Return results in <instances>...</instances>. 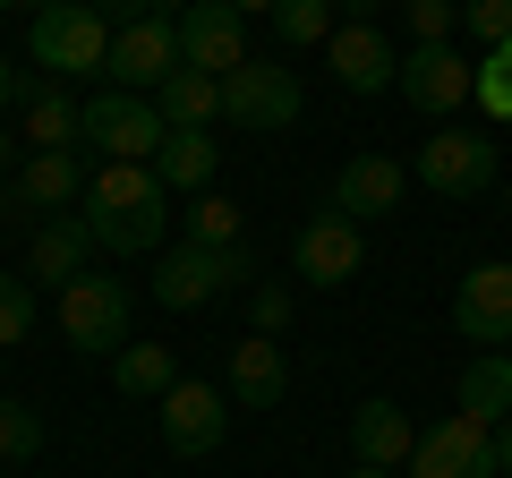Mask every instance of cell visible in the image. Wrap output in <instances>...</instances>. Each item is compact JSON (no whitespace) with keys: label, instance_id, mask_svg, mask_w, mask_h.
Here are the masks:
<instances>
[{"label":"cell","instance_id":"6da1fadb","mask_svg":"<svg viewBox=\"0 0 512 478\" xmlns=\"http://www.w3.org/2000/svg\"><path fill=\"white\" fill-rule=\"evenodd\" d=\"M163 222H171V188L154 180V163H103L86 180V231H94V248H111V257H146V248H163Z\"/></svg>","mask_w":512,"mask_h":478},{"label":"cell","instance_id":"7a4b0ae2","mask_svg":"<svg viewBox=\"0 0 512 478\" xmlns=\"http://www.w3.org/2000/svg\"><path fill=\"white\" fill-rule=\"evenodd\" d=\"M111 35H120V26H111L94 0H52V9H35V26H26V60H35L43 77H103L111 69Z\"/></svg>","mask_w":512,"mask_h":478},{"label":"cell","instance_id":"3957f363","mask_svg":"<svg viewBox=\"0 0 512 478\" xmlns=\"http://www.w3.org/2000/svg\"><path fill=\"white\" fill-rule=\"evenodd\" d=\"M495 154H504V137H495V129H453V120H444V129L419 146L410 180H427V197L478 205V197H495V171H504Z\"/></svg>","mask_w":512,"mask_h":478},{"label":"cell","instance_id":"277c9868","mask_svg":"<svg viewBox=\"0 0 512 478\" xmlns=\"http://www.w3.org/2000/svg\"><path fill=\"white\" fill-rule=\"evenodd\" d=\"M299 111H308V94H299L291 60H248V69L222 77V120L248 129V137H282Z\"/></svg>","mask_w":512,"mask_h":478},{"label":"cell","instance_id":"5b68a950","mask_svg":"<svg viewBox=\"0 0 512 478\" xmlns=\"http://www.w3.org/2000/svg\"><path fill=\"white\" fill-rule=\"evenodd\" d=\"M256 274V257L248 248H171V257H154V308H205V299H222V291H239V282Z\"/></svg>","mask_w":512,"mask_h":478},{"label":"cell","instance_id":"8992f818","mask_svg":"<svg viewBox=\"0 0 512 478\" xmlns=\"http://www.w3.org/2000/svg\"><path fill=\"white\" fill-rule=\"evenodd\" d=\"M291 274L308 282V291H342V282H359L367 274V222L316 205V214L299 222V239H291Z\"/></svg>","mask_w":512,"mask_h":478},{"label":"cell","instance_id":"52a82bcc","mask_svg":"<svg viewBox=\"0 0 512 478\" xmlns=\"http://www.w3.org/2000/svg\"><path fill=\"white\" fill-rule=\"evenodd\" d=\"M171 137V120L154 111V94H86V146L103 154V163H154Z\"/></svg>","mask_w":512,"mask_h":478},{"label":"cell","instance_id":"ba28073f","mask_svg":"<svg viewBox=\"0 0 512 478\" xmlns=\"http://www.w3.org/2000/svg\"><path fill=\"white\" fill-rule=\"evenodd\" d=\"M154 427H163V453L171 461H205V453H222V436H231V393L180 376V385L154 402Z\"/></svg>","mask_w":512,"mask_h":478},{"label":"cell","instance_id":"9c48e42d","mask_svg":"<svg viewBox=\"0 0 512 478\" xmlns=\"http://www.w3.org/2000/svg\"><path fill=\"white\" fill-rule=\"evenodd\" d=\"M393 94H402L419 120H453V111L478 94V60H461L453 43H410V52H402V77H393Z\"/></svg>","mask_w":512,"mask_h":478},{"label":"cell","instance_id":"30bf717a","mask_svg":"<svg viewBox=\"0 0 512 478\" xmlns=\"http://www.w3.org/2000/svg\"><path fill=\"white\" fill-rule=\"evenodd\" d=\"M60 333H69L86 359H120L128 350V282L77 274L69 291H60Z\"/></svg>","mask_w":512,"mask_h":478},{"label":"cell","instance_id":"8fae6325","mask_svg":"<svg viewBox=\"0 0 512 478\" xmlns=\"http://www.w3.org/2000/svg\"><path fill=\"white\" fill-rule=\"evenodd\" d=\"M402 478H504V470H495V427L444 410L436 427H419V453H410Z\"/></svg>","mask_w":512,"mask_h":478},{"label":"cell","instance_id":"7c38bea8","mask_svg":"<svg viewBox=\"0 0 512 478\" xmlns=\"http://www.w3.org/2000/svg\"><path fill=\"white\" fill-rule=\"evenodd\" d=\"M171 69H188V60H180V18H137V26L111 35V69L103 77L120 94H154Z\"/></svg>","mask_w":512,"mask_h":478},{"label":"cell","instance_id":"4fadbf2b","mask_svg":"<svg viewBox=\"0 0 512 478\" xmlns=\"http://www.w3.org/2000/svg\"><path fill=\"white\" fill-rule=\"evenodd\" d=\"M453 333H461V342H478V350H504V342H512V265H504V257H487V265L461 274V291H453Z\"/></svg>","mask_w":512,"mask_h":478},{"label":"cell","instance_id":"5bb4252c","mask_svg":"<svg viewBox=\"0 0 512 478\" xmlns=\"http://www.w3.org/2000/svg\"><path fill=\"white\" fill-rule=\"evenodd\" d=\"M60 205H86V163L77 154H35V163L9 180V197H0V222L18 231V222H52Z\"/></svg>","mask_w":512,"mask_h":478},{"label":"cell","instance_id":"9a60e30c","mask_svg":"<svg viewBox=\"0 0 512 478\" xmlns=\"http://www.w3.org/2000/svg\"><path fill=\"white\" fill-rule=\"evenodd\" d=\"M180 60L205 69V77L248 69V18L222 9V0H188V9H180Z\"/></svg>","mask_w":512,"mask_h":478},{"label":"cell","instance_id":"2e32d148","mask_svg":"<svg viewBox=\"0 0 512 478\" xmlns=\"http://www.w3.org/2000/svg\"><path fill=\"white\" fill-rule=\"evenodd\" d=\"M222 393H231V410H282V393H291V359H282L274 333H239L231 359H222Z\"/></svg>","mask_w":512,"mask_h":478},{"label":"cell","instance_id":"e0dca14e","mask_svg":"<svg viewBox=\"0 0 512 478\" xmlns=\"http://www.w3.org/2000/svg\"><path fill=\"white\" fill-rule=\"evenodd\" d=\"M402 197H410V163H393V154H350L333 171V214H350V222L402 214Z\"/></svg>","mask_w":512,"mask_h":478},{"label":"cell","instance_id":"ac0fdd59","mask_svg":"<svg viewBox=\"0 0 512 478\" xmlns=\"http://www.w3.org/2000/svg\"><path fill=\"white\" fill-rule=\"evenodd\" d=\"M325 52H333V77H342V94H384L393 77H402V52H393V43H384L367 18H342Z\"/></svg>","mask_w":512,"mask_h":478},{"label":"cell","instance_id":"d6986e66","mask_svg":"<svg viewBox=\"0 0 512 478\" xmlns=\"http://www.w3.org/2000/svg\"><path fill=\"white\" fill-rule=\"evenodd\" d=\"M350 453L367 461V470H410V453H419V427H410L402 402H384V393H367L359 410H350Z\"/></svg>","mask_w":512,"mask_h":478},{"label":"cell","instance_id":"ffe728a7","mask_svg":"<svg viewBox=\"0 0 512 478\" xmlns=\"http://www.w3.org/2000/svg\"><path fill=\"white\" fill-rule=\"evenodd\" d=\"M86 248H94L86 214H52V222H35V239H26V282H43V291H69V282L86 274Z\"/></svg>","mask_w":512,"mask_h":478},{"label":"cell","instance_id":"44dd1931","mask_svg":"<svg viewBox=\"0 0 512 478\" xmlns=\"http://www.w3.org/2000/svg\"><path fill=\"white\" fill-rule=\"evenodd\" d=\"M214 171H222V137L214 129H171L163 154H154V180H163L171 197H205Z\"/></svg>","mask_w":512,"mask_h":478},{"label":"cell","instance_id":"7402d4cb","mask_svg":"<svg viewBox=\"0 0 512 478\" xmlns=\"http://www.w3.org/2000/svg\"><path fill=\"white\" fill-rule=\"evenodd\" d=\"M77 137H86V103H69L60 77H43V86L26 94V146L35 154H69Z\"/></svg>","mask_w":512,"mask_h":478},{"label":"cell","instance_id":"603a6c76","mask_svg":"<svg viewBox=\"0 0 512 478\" xmlns=\"http://www.w3.org/2000/svg\"><path fill=\"white\" fill-rule=\"evenodd\" d=\"M461 419H478V427H504L512 419V359L504 350H478L470 368H461Z\"/></svg>","mask_w":512,"mask_h":478},{"label":"cell","instance_id":"cb8c5ba5","mask_svg":"<svg viewBox=\"0 0 512 478\" xmlns=\"http://www.w3.org/2000/svg\"><path fill=\"white\" fill-rule=\"evenodd\" d=\"M154 111H163L171 129H214V120H222V77H205V69H171L163 86H154Z\"/></svg>","mask_w":512,"mask_h":478},{"label":"cell","instance_id":"d4e9b609","mask_svg":"<svg viewBox=\"0 0 512 478\" xmlns=\"http://www.w3.org/2000/svg\"><path fill=\"white\" fill-rule=\"evenodd\" d=\"M111 385H120L128 402H163V393L180 385V359H171V342H128L120 359H111Z\"/></svg>","mask_w":512,"mask_h":478},{"label":"cell","instance_id":"484cf974","mask_svg":"<svg viewBox=\"0 0 512 478\" xmlns=\"http://www.w3.org/2000/svg\"><path fill=\"white\" fill-rule=\"evenodd\" d=\"M333 26H342V0H274V35L291 43H333Z\"/></svg>","mask_w":512,"mask_h":478},{"label":"cell","instance_id":"4316f807","mask_svg":"<svg viewBox=\"0 0 512 478\" xmlns=\"http://www.w3.org/2000/svg\"><path fill=\"white\" fill-rule=\"evenodd\" d=\"M188 239H197V248H239V205L222 197V188L188 197Z\"/></svg>","mask_w":512,"mask_h":478},{"label":"cell","instance_id":"83f0119b","mask_svg":"<svg viewBox=\"0 0 512 478\" xmlns=\"http://www.w3.org/2000/svg\"><path fill=\"white\" fill-rule=\"evenodd\" d=\"M478 103H487V120H495V129H512V43L478 52Z\"/></svg>","mask_w":512,"mask_h":478},{"label":"cell","instance_id":"f1b7e54d","mask_svg":"<svg viewBox=\"0 0 512 478\" xmlns=\"http://www.w3.org/2000/svg\"><path fill=\"white\" fill-rule=\"evenodd\" d=\"M35 453H43V419L0 393V461H35Z\"/></svg>","mask_w":512,"mask_h":478},{"label":"cell","instance_id":"f546056e","mask_svg":"<svg viewBox=\"0 0 512 478\" xmlns=\"http://www.w3.org/2000/svg\"><path fill=\"white\" fill-rule=\"evenodd\" d=\"M26 333H35V282L0 274V350H18Z\"/></svg>","mask_w":512,"mask_h":478},{"label":"cell","instance_id":"4dcf8cb0","mask_svg":"<svg viewBox=\"0 0 512 478\" xmlns=\"http://www.w3.org/2000/svg\"><path fill=\"white\" fill-rule=\"evenodd\" d=\"M402 18H410V43H453L461 0H402Z\"/></svg>","mask_w":512,"mask_h":478},{"label":"cell","instance_id":"1f68e13d","mask_svg":"<svg viewBox=\"0 0 512 478\" xmlns=\"http://www.w3.org/2000/svg\"><path fill=\"white\" fill-rule=\"evenodd\" d=\"M461 26L495 52V43H512V0H461Z\"/></svg>","mask_w":512,"mask_h":478},{"label":"cell","instance_id":"d6a6232c","mask_svg":"<svg viewBox=\"0 0 512 478\" xmlns=\"http://www.w3.org/2000/svg\"><path fill=\"white\" fill-rule=\"evenodd\" d=\"M248 316H256V333H282V325H291V291H282V282H256Z\"/></svg>","mask_w":512,"mask_h":478},{"label":"cell","instance_id":"836d02e7","mask_svg":"<svg viewBox=\"0 0 512 478\" xmlns=\"http://www.w3.org/2000/svg\"><path fill=\"white\" fill-rule=\"evenodd\" d=\"M111 26H137V18H163V0H94Z\"/></svg>","mask_w":512,"mask_h":478},{"label":"cell","instance_id":"e575fe53","mask_svg":"<svg viewBox=\"0 0 512 478\" xmlns=\"http://www.w3.org/2000/svg\"><path fill=\"white\" fill-rule=\"evenodd\" d=\"M18 94H35V77H26L18 60H0V103H18Z\"/></svg>","mask_w":512,"mask_h":478},{"label":"cell","instance_id":"d590c367","mask_svg":"<svg viewBox=\"0 0 512 478\" xmlns=\"http://www.w3.org/2000/svg\"><path fill=\"white\" fill-rule=\"evenodd\" d=\"M495 470H504V478H512V419H504V427H495Z\"/></svg>","mask_w":512,"mask_h":478},{"label":"cell","instance_id":"8d00e7d4","mask_svg":"<svg viewBox=\"0 0 512 478\" xmlns=\"http://www.w3.org/2000/svg\"><path fill=\"white\" fill-rule=\"evenodd\" d=\"M222 9H239V18H274V0H222Z\"/></svg>","mask_w":512,"mask_h":478},{"label":"cell","instance_id":"74e56055","mask_svg":"<svg viewBox=\"0 0 512 478\" xmlns=\"http://www.w3.org/2000/svg\"><path fill=\"white\" fill-rule=\"evenodd\" d=\"M376 9L384 0H342V18H367V26H376Z\"/></svg>","mask_w":512,"mask_h":478},{"label":"cell","instance_id":"f35d334b","mask_svg":"<svg viewBox=\"0 0 512 478\" xmlns=\"http://www.w3.org/2000/svg\"><path fill=\"white\" fill-rule=\"evenodd\" d=\"M9 9H52V0H0V18H9Z\"/></svg>","mask_w":512,"mask_h":478},{"label":"cell","instance_id":"ab89813d","mask_svg":"<svg viewBox=\"0 0 512 478\" xmlns=\"http://www.w3.org/2000/svg\"><path fill=\"white\" fill-rule=\"evenodd\" d=\"M9 154H18V137H9V129H0V171H9Z\"/></svg>","mask_w":512,"mask_h":478},{"label":"cell","instance_id":"60d3db41","mask_svg":"<svg viewBox=\"0 0 512 478\" xmlns=\"http://www.w3.org/2000/svg\"><path fill=\"white\" fill-rule=\"evenodd\" d=\"M350 478H402V470H367V461H359V470H350Z\"/></svg>","mask_w":512,"mask_h":478}]
</instances>
